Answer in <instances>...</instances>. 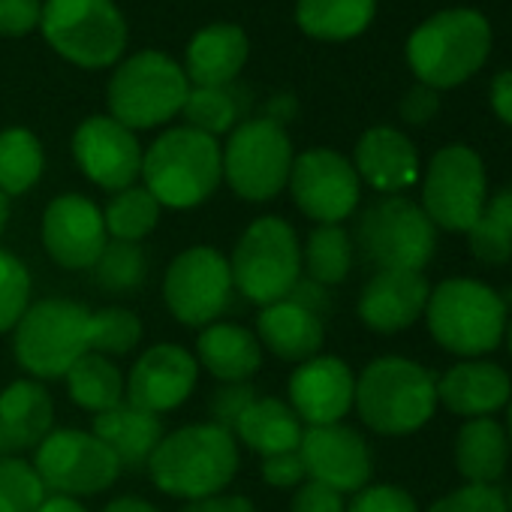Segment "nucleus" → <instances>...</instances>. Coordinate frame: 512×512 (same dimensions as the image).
<instances>
[{"instance_id":"f257e3e1","label":"nucleus","mask_w":512,"mask_h":512,"mask_svg":"<svg viewBox=\"0 0 512 512\" xmlns=\"http://www.w3.org/2000/svg\"><path fill=\"white\" fill-rule=\"evenodd\" d=\"M151 482L178 500H199L226 491L238 473V440L214 425L193 422L163 434L148 461Z\"/></svg>"},{"instance_id":"f03ea898","label":"nucleus","mask_w":512,"mask_h":512,"mask_svg":"<svg viewBox=\"0 0 512 512\" xmlns=\"http://www.w3.org/2000/svg\"><path fill=\"white\" fill-rule=\"evenodd\" d=\"M353 404L371 431L383 437H404L434 416L437 380L413 359L380 356L359 374Z\"/></svg>"},{"instance_id":"7ed1b4c3","label":"nucleus","mask_w":512,"mask_h":512,"mask_svg":"<svg viewBox=\"0 0 512 512\" xmlns=\"http://www.w3.org/2000/svg\"><path fill=\"white\" fill-rule=\"evenodd\" d=\"M142 178L145 190L160 202V208H196L217 190L223 178L220 145L193 127H172L145 151Z\"/></svg>"},{"instance_id":"20e7f679","label":"nucleus","mask_w":512,"mask_h":512,"mask_svg":"<svg viewBox=\"0 0 512 512\" xmlns=\"http://www.w3.org/2000/svg\"><path fill=\"white\" fill-rule=\"evenodd\" d=\"M491 52V28L476 10H443L407 40V64L434 91L467 82Z\"/></svg>"},{"instance_id":"39448f33","label":"nucleus","mask_w":512,"mask_h":512,"mask_svg":"<svg viewBox=\"0 0 512 512\" xmlns=\"http://www.w3.org/2000/svg\"><path fill=\"white\" fill-rule=\"evenodd\" d=\"M434 341L464 359L497 350L506 332V299L473 278H449L431 290L425 308Z\"/></svg>"},{"instance_id":"423d86ee","label":"nucleus","mask_w":512,"mask_h":512,"mask_svg":"<svg viewBox=\"0 0 512 512\" xmlns=\"http://www.w3.org/2000/svg\"><path fill=\"white\" fill-rule=\"evenodd\" d=\"M235 290L253 305H275L293 293L302 278V244L296 229L284 217L253 220L229 260Z\"/></svg>"},{"instance_id":"0eeeda50","label":"nucleus","mask_w":512,"mask_h":512,"mask_svg":"<svg viewBox=\"0 0 512 512\" xmlns=\"http://www.w3.org/2000/svg\"><path fill=\"white\" fill-rule=\"evenodd\" d=\"M91 311L70 299H43L16 323L13 353L34 380H58L91 350Z\"/></svg>"},{"instance_id":"6e6552de","label":"nucleus","mask_w":512,"mask_h":512,"mask_svg":"<svg viewBox=\"0 0 512 512\" xmlns=\"http://www.w3.org/2000/svg\"><path fill=\"white\" fill-rule=\"evenodd\" d=\"M40 28L61 58L85 70L118 64L127 46V22L115 0H46Z\"/></svg>"},{"instance_id":"1a4fd4ad","label":"nucleus","mask_w":512,"mask_h":512,"mask_svg":"<svg viewBox=\"0 0 512 512\" xmlns=\"http://www.w3.org/2000/svg\"><path fill=\"white\" fill-rule=\"evenodd\" d=\"M190 82L163 52L127 58L109 82V112L127 130H151L181 115Z\"/></svg>"},{"instance_id":"9d476101","label":"nucleus","mask_w":512,"mask_h":512,"mask_svg":"<svg viewBox=\"0 0 512 512\" xmlns=\"http://www.w3.org/2000/svg\"><path fill=\"white\" fill-rule=\"evenodd\" d=\"M356 241L377 272H422L437 250V226L413 199L383 196L359 217Z\"/></svg>"},{"instance_id":"9b49d317","label":"nucleus","mask_w":512,"mask_h":512,"mask_svg":"<svg viewBox=\"0 0 512 512\" xmlns=\"http://www.w3.org/2000/svg\"><path fill=\"white\" fill-rule=\"evenodd\" d=\"M223 154V178L235 196L247 202H269L287 184L293 172V142L284 124L272 118H250L238 124Z\"/></svg>"},{"instance_id":"f8f14e48","label":"nucleus","mask_w":512,"mask_h":512,"mask_svg":"<svg viewBox=\"0 0 512 512\" xmlns=\"http://www.w3.org/2000/svg\"><path fill=\"white\" fill-rule=\"evenodd\" d=\"M229 260L208 244L181 250L163 275V302L169 314L190 329H205L220 320L232 302Z\"/></svg>"},{"instance_id":"ddd939ff","label":"nucleus","mask_w":512,"mask_h":512,"mask_svg":"<svg viewBox=\"0 0 512 512\" xmlns=\"http://www.w3.org/2000/svg\"><path fill=\"white\" fill-rule=\"evenodd\" d=\"M34 470L49 494L91 497L115 485L121 464L112 449L94 434L79 428H58L34 449Z\"/></svg>"},{"instance_id":"4468645a","label":"nucleus","mask_w":512,"mask_h":512,"mask_svg":"<svg viewBox=\"0 0 512 512\" xmlns=\"http://www.w3.org/2000/svg\"><path fill=\"white\" fill-rule=\"evenodd\" d=\"M488 199V178L482 157L467 145L440 148L425 172L422 211L449 232H470Z\"/></svg>"},{"instance_id":"2eb2a0df","label":"nucleus","mask_w":512,"mask_h":512,"mask_svg":"<svg viewBox=\"0 0 512 512\" xmlns=\"http://www.w3.org/2000/svg\"><path fill=\"white\" fill-rule=\"evenodd\" d=\"M287 187L299 211L317 223L347 220L362 196V181L356 175V166L332 148H311L299 154L293 160Z\"/></svg>"},{"instance_id":"dca6fc26","label":"nucleus","mask_w":512,"mask_h":512,"mask_svg":"<svg viewBox=\"0 0 512 512\" xmlns=\"http://www.w3.org/2000/svg\"><path fill=\"white\" fill-rule=\"evenodd\" d=\"M43 247L67 272L94 269L103 247L109 244L106 220L97 202L82 193H64L43 211Z\"/></svg>"},{"instance_id":"f3484780","label":"nucleus","mask_w":512,"mask_h":512,"mask_svg":"<svg viewBox=\"0 0 512 512\" xmlns=\"http://www.w3.org/2000/svg\"><path fill=\"white\" fill-rule=\"evenodd\" d=\"M73 157L88 181L118 193L133 187L142 175V145L133 130L118 124L112 115L85 118L73 136Z\"/></svg>"},{"instance_id":"a211bd4d","label":"nucleus","mask_w":512,"mask_h":512,"mask_svg":"<svg viewBox=\"0 0 512 512\" xmlns=\"http://www.w3.org/2000/svg\"><path fill=\"white\" fill-rule=\"evenodd\" d=\"M299 458L308 479L335 488L338 494H356L371 482V449L365 437L344 425H314L305 428L299 443Z\"/></svg>"},{"instance_id":"6ab92c4d","label":"nucleus","mask_w":512,"mask_h":512,"mask_svg":"<svg viewBox=\"0 0 512 512\" xmlns=\"http://www.w3.org/2000/svg\"><path fill=\"white\" fill-rule=\"evenodd\" d=\"M199 380V362L190 350L178 344H154L148 347L127 377V401L145 413H169L181 407Z\"/></svg>"},{"instance_id":"aec40b11","label":"nucleus","mask_w":512,"mask_h":512,"mask_svg":"<svg viewBox=\"0 0 512 512\" xmlns=\"http://www.w3.org/2000/svg\"><path fill=\"white\" fill-rule=\"evenodd\" d=\"M290 407L308 425H335L353 410L356 377L338 356H314L290 374Z\"/></svg>"},{"instance_id":"412c9836","label":"nucleus","mask_w":512,"mask_h":512,"mask_svg":"<svg viewBox=\"0 0 512 512\" xmlns=\"http://www.w3.org/2000/svg\"><path fill=\"white\" fill-rule=\"evenodd\" d=\"M431 284L422 272H377L359 296V320L380 335H395L410 329L428 308Z\"/></svg>"},{"instance_id":"4be33fe9","label":"nucleus","mask_w":512,"mask_h":512,"mask_svg":"<svg viewBox=\"0 0 512 512\" xmlns=\"http://www.w3.org/2000/svg\"><path fill=\"white\" fill-rule=\"evenodd\" d=\"M512 398V380L497 362L464 359L437 380V404L461 419H485L506 407Z\"/></svg>"},{"instance_id":"5701e85b","label":"nucleus","mask_w":512,"mask_h":512,"mask_svg":"<svg viewBox=\"0 0 512 512\" xmlns=\"http://www.w3.org/2000/svg\"><path fill=\"white\" fill-rule=\"evenodd\" d=\"M356 175L386 196L404 193L419 178V154L395 127H371L356 145Z\"/></svg>"},{"instance_id":"b1692460","label":"nucleus","mask_w":512,"mask_h":512,"mask_svg":"<svg viewBox=\"0 0 512 512\" xmlns=\"http://www.w3.org/2000/svg\"><path fill=\"white\" fill-rule=\"evenodd\" d=\"M256 338H260V344L272 356L302 365L320 356L326 341V326L317 314L305 311L290 299H281L275 305H266L260 317H256Z\"/></svg>"},{"instance_id":"393cba45","label":"nucleus","mask_w":512,"mask_h":512,"mask_svg":"<svg viewBox=\"0 0 512 512\" xmlns=\"http://www.w3.org/2000/svg\"><path fill=\"white\" fill-rule=\"evenodd\" d=\"M247 34L238 25H208L187 46L184 76L196 88H229L244 70Z\"/></svg>"},{"instance_id":"a878e982","label":"nucleus","mask_w":512,"mask_h":512,"mask_svg":"<svg viewBox=\"0 0 512 512\" xmlns=\"http://www.w3.org/2000/svg\"><path fill=\"white\" fill-rule=\"evenodd\" d=\"M196 362L220 383H250L263 365V344L238 323H211L196 341Z\"/></svg>"},{"instance_id":"bb28decb","label":"nucleus","mask_w":512,"mask_h":512,"mask_svg":"<svg viewBox=\"0 0 512 512\" xmlns=\"http://www.w3.org/2000/svg\"><path fill=\"white\" fill-rule=\"evenodd\" d=\"M94 434L112 449L121 470L124 467L136 470V467H148V461L166 431H163L160 416L145 413V410L133 407L130 401H121L112 410L94 416Z\"/></svg>"},{"instance_id":"cd10ccee","label":"nucleus","mask_w":512,"mask_h":512,"mask_svg":"<svg viewBox=\"0 0 512 512\" xmlns=\"http://www.w3.org/2000/svg\"><path fill=\"white\" fill-rule=\"evenodd\" d=\"M55 425L52 392L40 380H16L0 392V428H4L13 452L37 449Z\"/></svg>"},{"instance_id":"c85d7f7f","label":"nucleus","mask_w":512,"mask_h":512,"mask_svg":"<svg viewBox=\"0 0 512 512\" xmlns=\"http://www.w3.org/2000/svg\"><path fill=\"white\" fill-rule=\"evenodd\" d=\"M509 464V437L506 428L485 416L467 419L455 437V467L467 485H494Z\"/></svg>"},{"instance_id":"c756f323","label":"nucleus","mask_w":512,"mask_h":512,"mask_svg":"<svg viewBox=\"0 0 512 512\" xmlns=\"http://www.w3.org/2000/svg\"><path fill=\"white\" fill-rule=\"evenodd\" d=\"M302 434H305L302 419L281 398H256L232 431L235 440H241L253 452H260L263 458L296 452L302 443Z\"/></svg>"},{"instance_id":"7c9ffc66","label":"nucleus","mask_w":512,"mask_h":512,"mask_svg":"<svg viewBox=\"0 0 512 512\" xmlns=\"http://www.w3.org/2000/svg\"><path fill=\"white\" fill-rule=\"evenodd\" d=\"M374 10L377 0H299L296 22L314 40L344 43L371 25Z\"/></svg>"},{"instance_id":"2f4dec72","label":"nucleus","mask_w":512,"mask_h":512,"mask_svg":"<svg viewBox=\"0 0 512 512\" xmlns=\"http://www.w3.org/2000/svg\"><path fill=\"white\" fill-rule=\"evenodd\" d=\"M67 395L76 407L88 413H106L115 404L124 401V374L109 356L85 353L70 371H67Z\"/></svg>"},{"instance_id":"473e14b6","label":"nucleus","mask_w":512,"mask_h":512,"mask_svg":"<svg viewBox=\"0 0 512 512\" xmlns=\"http://www.w3.org/2000/svg\"><path fill=\"white\" fill-rule=\"evenodd\" d=\"M302 269L323 287L344 284L353 269V238L341 223H317L302 247Z\"/></svg>"},{"instance_id":"72a5a7b5","label":"nucleus","mask_w":512,"mask_h":512,"mask_svg":"<svg viewBox=\"0 0 512 512\" xmlns=\"http://www.w3.org/2000/svg\"><path fill=\"white\" fill-rule=\"evenodd\" d=\"M46 154L40 139L25 127L0 130V193L22 196L43 178Z\"/></svg>"},{"instance_id":"f704fd0d","label":"nucleus","mask_w":512,"mask_h":512,"mask_svg":"<svg viewBox=\"0 0 512 512\" xmlns=\"http://www.w3.org/2000/svg\"><path fill=\"white\" fill-rule=\"evenodd\" d=\"M467 247L488 266L512 260V184L485 199L479 220L467 232Z\"/></svg>"},{"instance_id":"c9c22d12","label":"nucleus","mask_w":512,"mask_h":512,"mask_svg":"<svg viewBox=\"0 0 512 512\" xmlns=\"http://www.w3.org/2000/svg\"><path fill=\"white\" fill-rule=\"evenodd\" d=\"M103 220H106V232L115 241L139 244L142 238H148L157 229V223H160V202L145 187L133 184L127 190H118L106 202Z\"/></svg>"},{"instance_id":"e433bc0d","label":"nucleus","mask_w":512,"mask_h":512,"mask_svg":"<svg viewBox=\"0 0 512 512\" xmlns=\"http://www.w3.org/2000/svg\"><path fill=\"white\" fill-rule=\"evenodd\" d=\"M94 281L112 296H127L145 281V250L133 241H109L94 263Z\"/></svg>"},{"instance_id":"4c0bfd02","label":"nucleus","mask_w":512,"mask_h":512,"mask_svg":"<svg viewBox=\"0 0 512 512\" xmlns=\"http://www.w3.org/2000/svg\"><path fill=\"white\" fill-rule=\"evenodd\" d=\"M181 115L187 127L217 139L220 133H232L238 121V100L229 88H190Z\"/></svg>"},{"instance_id":"58836bf2","label":"nucleus","mask_w":512,"mask_h":512,"mask_svg":"<svg viewBox=\"0 0 512 512\" xmlns=\"http://www.w3.org/2000/svg\"><path fill=\"white\" fill-rule=\"evenodd\" d=\"M142 341V320L127 308H100L91 311L88 344L100 356H127Z\"/></svg>"},{"instance_id":"ea45409f","label":"nucleus","mask_w":512,"mask_h":512,"mask_svg":"<svg viewBox=\"0 0 512 512\" xmlns=\"http://www.w3.org/2000/svg\"><path fill=\"white\" fill-rule=\"evenodd\" d=\"M46 497L49 491L31 461L19 455L0 458V512H37Z\"/></svg>"},{"instance_id":"a19ab883","label":"nucleus","mask_w":512,"mask_h":512,"mask_svg":"<svg viewBox=\"0 0 512 512\" xmlns=\"http://www.w3.org/2000/svg\"><path fill=\"white\" fill-rule=\"evenodd\" d=\"M31 272L16 253L0 247V335L16 329L31 308Z\"/></svg>"},{"instance_id":"79ce46f5","label":"nucleus","mask_w":512,"mask_h":512,"mask_svg":"<svg viewBox=\"0 0 512 512\" xmlns=\"http://www.w3.org/2000/svg\"><path fill=\"white\" fill-rule=\"evenodd\" d=\"M425 512H506V497L494 485H461Z\"/></svg>"},{"instance_id":"37998d69","label":"nucleus","mask_w":512,"mask_h":512,"mask_svg":"<svg viewBox=\"0 0 512 512\" xmlns=\"http://www.w3.org/2000/svg\"><path fill=\"white\" fill-rule=\"evenodd\" d=\"M256 401V389L250 383H220L211 398H208V413L211 422L226 428L229 434L235 431L238 419L244 416V410Z\"/></svg>"},{"instance_id":"c03bdc74","label":"nucleus","mask_w":512,"mask_h":512,"mask_svg":"<svg viewBox=\"0 0 512 512\" xmlns=\"http://www.w3.org/2000/svg\"><path fill=\"white\" fill-rule=\"evenodd\" d=\"M347 512H419V503L410 491L398 485H365L353 494V503H347Z\"/></svg>"},{"instance_id":"a18cd8bd","label":"nucleus","mask_w":512,"mask_h":512,"mask_svg":"<svg viewBox=\"0 0 512 512\" xmlns=\"http://www.w3.org/2000/svg\"><path fill=\"white\" fill-rule=\"evenodd\" d=\"M40 0H0V37H25L40 25Z\"/></svg>"},{"instance_id":"49530a36","label":"nucleus","mask_w":512,"mask_h":512,"mask_svg":"<svg viewBox=\"0 0 512 512\" xmlns=\"http://www.w3.org/2000/svg\"><path fill=\"white\" fill-rule=\"evenodd\" d=\"M260 473L263 479L278 488V491H287V488H299L308 473H305V464L299 458V449L296 452H281V455H266L260 461Z\"/></svg>"},{"instance_id":"de8ad7c7","label":"nucleus","mask_w":512,"mask_h":512,"mask_svg":"<svg viewBox=\"0 0 512 512\" xmlns=\"http://www.w3.org/2000/svg\"><path fill=\"white\" fill-rule=\"evenodd\" d=\"M290 512H347V503L344 494H338L335 488L305 479L293 494Z\"/></svg>"},{"instance_id":"09e8293b","label":"nucleus","mask_w":512,"mask_h":512,"mask_svg":"<svg viewBox=\"0 0 512 512\" xmlns=\"http://www.w3.org/2000/svg\"><path fill=\"white\" fill-rule=\"evenodd\" d=\"M401 118L413 127H422L428 124L437 112H440V97L434 88L428 85H413L404 97H401V106H398Z\"/></svg>"},{"instance_id":"8fccbe9b","label":"nucleus","mask_w":512,"mask_h":512,"mask_svg":"<svg viewBox=\"0 0 512 512\" xmlns=\"http://www.w3.org/2000/svg\"><path fill=\"white\" fill-rule=\"evenodd\" d=\"M178 512H256L253 500L244 494H211V497H199V500H184V506Z\"/></svg>"},{"instance_id":"3c124183","label":"nucleus","mask_w":512,"mask_h":512,"mask_svg":"<svg viewBox=\"0 0 512 512\" xmlns=\"http://www.w3.org/2000/svg\"><path fill=\"white\" fill-rule=\"evenodd\" d=\"M287 299H290V302H296V305H302L305 311L317 314L320 320L332 311L329 287H323V284H317V281H311V278H299V284L293 287V293H290Z\"/></svg>"},{"instance_id":"603ef678","label":"nucleus","mask_w":512,"mask_h":512,"mask_svg":"<svg viewBox=\"0 0 512 512\" xmlns=\"http://www.w3.org/2000/svg\"><path fill=\"white\" fill-rule=\"evenodd\" d=\"M488 100H491V112H494L506 127H512V70H503V73L494 76Z\"/></svg>"},{"instance_id":"864d4df0","label":"nucleus","mask_w":512,"mask_h":512,"mask_svg":"<svg viewBox=\"0 0 512 512\" xmlns=\"http://www.w3.org/2000/svg\"><path fill=\"white\" fill-rule=\"evenodd\" d=\"M103 512H160V509H157L154 503L142 500V497L127 494V497H115L112 503H106Z\"/></svg>"},{"instance_id":"5fc2aeb1","label":"nucleus","mask_w":512,"mask_h":512,"mask_svg":"<svg viewBox=\"0 0 512 512\" xmlns=\"http://www.w3.org/2000/svg\"><path fill=\"white\" fill-rule=\"evenodd\" d=\"M37 512H88L76 497H64V494H49Z\"/></svg>"},{"instance_id":"6e6d98bb","label":"nucleus","mask_w":512,"mask_h":512,"mask_svg":"<svg viewBox=\"0 0 512 512\" xmlns=\"http://www.w3.org/2000/svg\"><path fill=\"white\" fill-rule=\"evenodd\" d=\"M7 220H10V196L0 193V232L7 229Z\"/></svg>"},{"instance_id":"4d7b16f0","label":"nucleus","mask_w":512,"mask_h":512,"mask_svg":"<svg viewBox=\"0 0 512 512\" xmlns=\"http://www.w3.org/2000/svg\"><path fill=\"white\" fill-rule=\"evenodd\" d=\"M7 455H16V452H13V446H10V440H7L4 428H0V458H7Z\"/></svg>"},{"instance_id":"13d9d810","label":"nucleus","mask_w":512,"mask_h":512,"mask_svg":"<svg viewBox=\"0 0 512 512\" xmlns=\"http://www.w3.org/2000/svg\"><path fill=\"white\" fill-rule=\"evenodd\" d=\"M506 437H509V446H512V398H509V413H506Z\"/></svg>"},{"instance_id":"bf43d9fd","label":"nucleus","mask_w":512,"mask_h":512,"mask_svg":"<svg viewBox=\"0 0 512 512\" xmlns=\"http://www.w3.org/2000/svg\"><path fill=\"white\" fill-rule=\"evenodd\" d=\"M503 335H506V344H509V353H512V317L506 320V332Z\"/></svg>"},{"instance_id":"052dcab7","label":"nucleus","mask_w":512,"mask_h":512,"mask_svg":"<svg viewBox=\"0 0 512 512\" xmlns=\"http://www.w3.org/2000/svg\"><path fill=\"white\" fill-rule=\"evenodd\" d=\"M506 512H512V491H509V497H506Z\"/></svg>"}]
</instances>
